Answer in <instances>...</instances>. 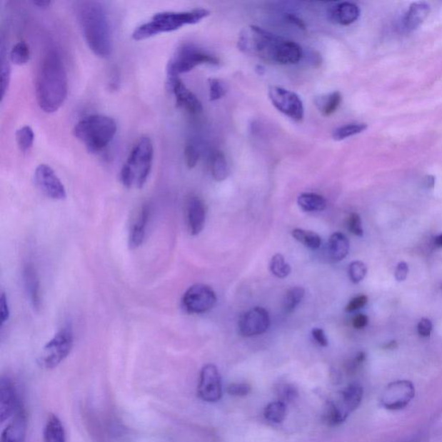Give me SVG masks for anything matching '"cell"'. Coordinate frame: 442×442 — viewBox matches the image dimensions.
Segmentation results:
<instances>
[{"mask_svg":"<svg viewBox=\"0 0 442 442\" xmlns=\"http://www.w3.org/2000/svg\"><path fill=\"white\" fill-rule=\"evenodd\" d=\"M35 134L32 128L29 126H24L16 132V144L19 150L24 153L31 150L34 144Z\"/></svg>","mask_w":442,"mask_h":442,"instance_id":"d6a6232c","label":"cell"},{"mask_svg":"<svg viewBox=\"0 0 442 442\" xmlns=\"http://www.w3.org/2000/svg\"><path fill=\"white\" fill-rule=\"evenodd\" d=\"M226 392L231 396L241 398V396H246L250 393L251 386L247 383H233L226 387Z\"/></svg>","mask_w":442,"mask_h":442,"instance_id":"b9f144b4","label":"cell"},{"mask_svg":"<svg viewBox=\"0 0 442 442\" xmlns=\"http://www.w3.org/2000/svg\"><path fill=\"white\" fill-rule=\"evenodd\" d=\"M9 304H8V300L5 293H2L1 296H0V321H1V325L6 323V322L9 320Z\"/></svg>","mask_w":442,"mask_h":442,"instance_id":"f6af8a7d","label":"cell"},{"mask_svg":"<svg viewBox=\"0 0 442 442\" xmlns=\"http://www.w3.org/2000/svg\"><path fill=\"white\" fill-rule=\"evenodd\" d=\"M210 169L214 179L222 181L227 179L230 174L229 164L221 151L214 152L210 161Z\"/></svg>","mask_w":442,"mask_h":442,"instance_id":"83f0119b","label":"cell"},{"mask_svg":"<svg viewBox=\"0 0 442 442\" xmlns=\"http://www.w3.org/2000/svg\"><path fill=\"white\" fill-rule=\"evenodd\" d=\"M20 406L21 403H19L14 382L9 378H2L0 382V421L4 423L10 419Z\"/></svg>","mask_w":442,"mask_h":442,"instance_id":"2e32d148","label":"cell"},{"mask_svg":"<svg viewBox=\"0 0 442 442\" xmlns=\"http://www.w3.org/2000/svg\"><path fill=\"white\" fill-rule=\"evenodd\" d=\"M368 317L367 316L363 315V313H358V315L355 316L353 319V326L354 328L356 329H363L365 328L367 325H368Z\"/></svg>","mask_w":442,"mask_h":442,"instance_id":"681fc988","label":"cell"},{"mask_svg":"<svg viewBox=\"0 0 442 442\" xmlns=\"http://www.w3.org/2000/svg\"><path fill=\"white\" fill-rule=\"evenodd\" d=\"M350 243L344 233H336L329 238L328 253L333 262H340L349 253Z\"/></svg>","mask_w":442,"mask_h":442,"instance_id":"cb8c5ba5","label":"cell"},{"mask_svg":"<svg viewBox=\"0 0 442 442\" xmlns=\"http://www.w3.org/2000/svg\"><path fill=\"white\" fill-rule=\"evenodd\" d=\"M34 180L41 191L51 199L63 201L67 197L64 185L49 165L43 164L36 167Z\"/></svg>","mask_w":442,"mask_h":442,"instance_id":"7c38bea8","label":"cell"},{"mask_svg":"<svg viewBox=\"0 0 442 442\" xmlns=\"http://www.w3.org/2000/svg\"><path fill=\"white\" fill-rule=\"evenodd\" d=\"M219 59L216 56L194 46L184 44L177 49L167 66V82L179 78V74L188 73L201 64L217 65Z\"/></svg>","mask_w":442,"mask_h":442,"instance_id":"52a82bcc","label":"cell"},{"mask_svg":"<svg viewBox=\"0 0 442 442\" xmlns=\"http://www.w3.org/2000/svg\"><path fill=\"white\" fill-rule=\"evenodd\" d=\"M30 57V48L26 42L16 43L10 52V60L16 65L26 64Z\"/></svg>","mask_w":442,"mask_h":442,"instance_id":"e575fe53","label":"cell"},{"mask_svg":"<svg viewBox=\"0 0 442 442\" xmlns=\"http://www.w3.org/2000/svg\"><path fill=\"white\" fill-rule=\"evenodd\" d=\"M416 388L408 380H396L386 387L379 404L388 411H400L407 407L415 398Z\"/></svg>","mask_w":442,"mask_h":442,"instance_id":"9c48e42d","label":"cell"},{"mask_svg":"<svg viewBox=\"0 0 442 442\" xmlns=\"http://www.w3.org/2000/svg\"><path fill=\"white\" fill-rule=\"evenodd\" d=\"M206 9L188 11H163L152 16L150 21L136 28L132 39L137 41L147 39L153 36L179 30L188 24H196L209 16Z\"/></svg>","mask_w":442,"mask_h":442,"instance_id":"3957f363","label":"cell"},{"mask_svg":"<svg viewBox=\"0 0 442 442\" xmlns=\"http://www.w3.org/2000/svg\"><path fill=\"white\" fill-rule=\"evenodd\" d=\"M270 315L266 308L255 307L239 317L238 332L243 337L261 336L270 328Z\"/></svg>","mask_w":442,"mask_h":442,"instance_id":"5bb4252c","label":"cell"},{"mask_svg":"<svg viewBox=\"0 0 442 442\" xmlns=\"http://www.w3.org/2000/svg\"><path fill=\"white\" fill-rule=\"evenodd\" d=\"M285 39L263 29L251 26L243 30L238 39L241 51L251 54L268 64H278Z\"/></svg>","mask_w":442,"mask_h":442,"instance_id":"8992f818","label":"cell"},{"mask_svg":"<svg viewBox=\"0 0 442 442\" xmlns=\"http://www.w3.org/2000/svg\"><path fill=\"white\" fill-rule=\"evenodd\" d=\"M408 274V266L406 262H400L395 271V278L398 282H403Z\"/></svg>","mask_w":442,"mask_h":442,"instance_id":"7dc6e473","label":"cell"},{"mask_svg":"<svg viewBox=\"0 0 442 442\" xmlns=\"http://www.w3.org/2000/svg\"><path fill=\"white\" fill-rule=\"evenodd\" d=\"M425 186L428 189L433 188V186H435V179H433V176H428L426 177V179H425Z\"/></svg>","mask_w":442,"mask_h":442,"instance_id":"f5cc1de1","label":"cell"},{"mask_svg":"<svg viewBox=\"0 0 442 442\" xmlns=\"http://www.w3.org/2000/svg\"><path fill=\"white\" fill-rule=\"evenodd\" d=\"M23 279L24 288L30 300L32 307L39 311L42 306V295H41V285L39 274L36 268L31 263L24 268Z\"/></svg>","mask_w":442,"mask_h":442,"instance_id":"7402d4cb","label":"cell"},{"mask_svg":"<svg viewBox=\"0 0 442 442\" xmlns=\"http://www.w3.org/2000/svg\"><path fill=\"white\" fill-rule=\"evenodd\" d=\"M0 76H1V99L6 96V93L9 86L11 79V66L9 59L6 56V51L4 42L1 44V66H0Z\"/></svg>","mask_w":442,"mask_h":442,"instance_id":"836d02e7","label":"cell"},{"mask_svg":"<svg viewBox=\"0 0 442 442\" xmlns=\"http://www.w3.org/2000/svg\"><path fill=\"white\" fill-rule=\"evenodd\" d=\"M151 214V206L147 204L140 206L137 214H136L131 223L129 238H128V243H129L131 249H137L144 243Z\"/></svg>","mask_w":442,"mask_h":442,"instance_id":"e0dca14e","label":"cell"},{"mask_svg":"<svg viewBox=\"0 0 442 442\" xmlns=\"http://www.w3.org/2000/svg\"><path fill=\"white\" fill-rule=\"evenodd\" d=\"M73 132L89 151L100 152L113 141L117 132V124L106 115H89L77 122Z\"/></svg>","mask_w":442,"mask_h":442,"instance_id":"5b68a950","label":"cell"},{"mask_svg":"<svg viewBox=\"0 0 442 442\" xmlns=\"http://www.w3.org/2000/svg\"><path fill=\"white\" fill-rule=\"evenodd\" d=\"M366 361V354L365 353H359L356 357L353 358V361H351L348 363V369L349 371H353L355 369H357L361 363Z\"/></svg>","mask_w":442,"mask_h":442,"instance_id":"f907efd6","label":"cell"},{"mask_svg":"<svg viewBox=\"0 0 442 442\" xmlns=\"http://www.w3.org/2000/svg\"><path fill=\"white\" fill-rule=\"evenodd\" d=\"M323 421L328 426H338V425H341L345 421L336 404L333 402H328V404H326L323 415Z\"/></svg>","mask_w":442,"mask_h":442,"instance_id":"8d00e7d4","label":"cell"},{"mask_svg":"<svg viewBox=\"0 0 442 442\" xmlns=\"http://www.w3.org/2000/svg\"><path fill=\"white\" fill-rule=\"evenodd\" d=\"M312 336L317 344L321 346H326L328 345V340L326 338L324 330L321 328H313L312 330Z\"/></svg>","mask_w":442,"mask_h":442,"instance_id":"c3c4849f","label":"cell"},{"mask_svg":"<svg viewBox=\"0 0 442 442\" xmlns=\"http://www.w3.org/2000/svg\"><path fill=\"white\" fill-rule=\"evenodd\" d=\"M431 14V6L425 2L412 4L403 19V26L408 31L416 30Z\"/></svg>","mask_w":442,"mask_h":442,"instance_id":"603a6c76","label":"cell"},{"mask_svg":"<svg viewBox=\"0 0 442 442\" xmlns=\"http://www.w3.org/2000/svg\"><path fill=\"white\" fill-rule=\"evenodd\" d=\"M154 146L150 138L144 136L132 147L121 171V181L128 189H141L151 174Z\"/></svg>","mask_w":442,"mask_h":442,"instance_id":"277c9868","label":"cell"},{"mask_svg":"<svg viewBox=\"0 0 442 442\" xmlns=\"http://www.w3.org/2000/svg\"><path fill=\"white\" fill-rule=\"evenodd\" d=\"M292 236L309 249L316 250L321 246V237L311 231L296 228L292 231Z\"/></svg>","mask_w":442,"mask_h":442,"instance_id":"f1b7e54d","label":"cell"},{"mask_svg":"<svg viewBox=\"0 0 442 442\" xmlns=\"http://www.w3.org/2000/svg\"><path fill=\"white\" fill-rule=\"evenodd\" d=\"M359 16H361V9L354 3H336L328 9L329 19L340 26H350L357 21Z\"/></svg>","mask_w":442,"mask_h":442,"instance_id":"44dd1931","label":"cell"},{"mask_svg":"<svg viewBox=\"0 0 442 442\" xmlns=\"http://www.w3.org/2000/svg\"><path fill=\"white\" fill-rule=\"evenodd\" d=\"M69 81L67 72L59 53L48 51L41 61L36 78L37 104L44 113L59 111L67 99Z\"/></svg>","mask_w":442,"mask_h":442,"instance_id":"6da1fadb","label":"cell"},{"mask_svg":"<svg viewBox=\"0 0 442 442\" xmlns=\"http://www.w3.org/2000/svg\"><path fill=\"white\" fill-rule=\"evenodd\" d=\"M44 442H66V433L59 417L49 414L44 431Z\"/></svg>","mask_w":442,"mask_h":442,"instance_id":"d4e9b609","label":"cell"},{"mask_svg":"<svg viewBox=\"0 0 442 442\" xmlns=\"http://www.w3.org/2000/svg\"><path fill=\"white\" fill-rule=\"evenodd\" d=\"M297 204L301 209L308 213L320 212L326 206L325 198L315 193L301 194L297 199Z\"/></svg>","mask_w":442,"mask_h":442,"instance_id":"4316f807","label":"cell"},{"mask_svg":"<svg viewBox=\"0 0 442 442\" xmlns=\"http://www.w3.org/2000/svg\"><path fill=\"white\" fill-rule=\"evenodd\" d=\"M348 227L351 233L356 235L358 237H362L363 235V230L362 227V221L361 216L356 213L350 214L348 221Z\"/></svg>","mask_w":442,"mask_h":442,"instance_id":"7bdbcfd3","label":"cell"},{"mask_svg":"<svg viewBox=\"0 0 442 442\" xmlns=\"http://www.w3.org/2000/svg\"><path fill=\"white\" fill-rule=\"evenodd\" d=\"M209 99L211 101L221 100L226 94L224 82L219 79H209Z\"/></svg>","mask_w":442,"mask_h":442,"instance_id":"f35d334b","label":"cell"},{"mask_svg":"<svg viewBox=\"0 0 442 442\" xmlns=\"http://www.w3.org/2000/svg\"><path fill=\"white\" fill-rule=\"evenodd\" d=\"M168 88L176 97V106L191 114H199L204 110L196 95L189 90L180 78L167 82Z\"/></svg>","mask_w":442,"mask_h":442,"instance_id":"9a60e30c","label":"cell"},{"mask_svg":"<svg viewBox=\"0 0 442 442\" xmlns=\"http://www.w3.org/2000/svg\"><path fill=\"white\" fill-rule=\"evenodd\" d=\"M80 24L86 44L95 55L106 59L113 51V32L109 15L102 4L80 3L78 8Z\"/></svg>","mask_w":442,"mask_h":442,"instance_id":"7a4b0ae2","label":"cell"},{"mask_svg":"<svg viewBox=\"0 0 442 442\" xmlns=\"http://www.w3.org/2000/svg\"><path fill=\"white\" fill-rule=\"evenodd\" d=\"M278 395L279 401L284 403L292 402L298 396V392L291 384H283L278 387Z\"/></svg>","mask_w":442,"mask_h":442,"instance_id":"ab89813d","label":"cell"},{"mask_svg":"<svg viewBox=\"0 0 442 442\" xmlns=\"http://www.w3.org/2000/svg\"><path fill=\"white\" fill-rule=\"evenodd\" d=\"M198 396L208 403H216L222 396L221 378L220 371L213 363L204 366L200 373Z\"/></svg>","mask_w":442,"mask_h":442,"instance_id":"4fadbf2b","label":"cell"},{"mask_svg":"<svg viewBox=\"0 0 442 442\" xmlns=\"http://www.w3.org/2000/svg\"><path fill=\"white\" fill-rule=\"evenodd\" d=\"M305 290L301 287H293L285 294L283 303L285 313H291L295 311L304 298Z\"/></svg>","mask_w":442,"mask_h":442,"instance_id":"4dcf8cb0","label":"cell"},{"mask_svg":"<svg viewBox=\"0 0 442 442\" xmlns=\"http://www.w3.org/2000/svg\"><path fill=\"white\" fill-rule=\"evenodd\" d=\"M435 243L437 247L442 248V233L435 238Z\"/></svg>","mask_w":442,"mask_h":442,"instance_id":"9f6ffc18","label":"cell"},{"mask_svg":"<svg viewBox=\"0 0 442 442\" xmlns=\"http://www.w3.org/2000/svg\"><path fill=\"white\" fill-rule=\"evenodd\" d=\"M186 214L189 233L196 236L204 228L206 214L204 202L198 196H190L186 205Z\"/></svg>","mask_w":442,"mask_h":442,"instance_id":"ac0fdd59","label":"cell"},{"mask_svg":"<svg viewBox=\"0 0 442 442\" xmlns=\"http://www.w3.org/2000/svg\"><path fill=\"white\" fill-rule=\"evenodd\" d=\"M367 301H368V297L365 295L354 297V298L351 300L349 303L346 305L345 311L349 313L358 311V309L365 307L367 304Z\"/></svg>","mask_w":442,"mask_h":442,"instance_id":"ee69618b","label":"cell"},{"mask_svg":"<svg viewBox=\"0 0 442 442\" xmlns=\"http://www.w3.org/2000/svg\"><path fill=\"white\" fill-rule=\"evenodd\" d=\"M396 348H398V344H396V341H391L384 346L386 349H395Z\"/></svg>","mask_w":442,"mask_h":442,"instance_id":"11a10c76","label":"cell"},{"mask_svg":"<svg viewBox=\"0 0 442 442\" xmlns=\"http://www.w3.org/2000/svg\"><path fill=\"white\" fill-rule=\"evenodd\" d=\"M271 273L278 278H287L291 274V267L285 261L282 254H276L272 257L270 263Z\"/></svg>","mask_w":442,"mask_h":442,"instance_id":"d590c367","label":"cell"},{"mask_svg":"<svg viewBox=\"0 0 442 442\" xmlns=\"http://www.w3.org/2000/svg\"><path fill=\"white\" fill-rule=\"evenodd\" d=\"M34 5L41 8H47L51 5V1H36Z\"/></svg>","mask_w":442,"mask_h":442,"instance_id":"db71d44e","label":"cell"},{"mask_svg":"<svg viewBox=\"0 0 442 442\" xmlns=\"http://www.w3.org/2000/svg\"><path fill=\"white\" fill-rule=\"evenodd\" d=\"M342 96L340 92H333L316 99V105L325 117L331 116L340 107Z\"/></svg>","mask_w":442,"mask_h":442,"instance_id":"484cf974","label":"cell"},{"mask_svg":"<svg viewBox=\"0 0 442 442\" xmlns=\"http://www.w3.org/2000/svg\"><path fill=\"white\" fill-rule=\"evenodd\" d=\"M287 408L286 403L276 401L268 403L264 408L263 415L266 419L274 423H280L284 421L286 417Z\"/></svg>","mask_w":442,"mask_h":442,"instance_id":"f546056e","label":"cell"},{"mask_svg":"<svg viewBox=\"0 0 442 442\" xmlns=\"http://www.w3.org/2000/svg\"><path fill=\"white\" fill-rule=\"evenodd\" d=\"M184 159L186 165L189 169H193L196 166L198 161L200 159V153L196 147L193 144H187L184 149Z\"/></svg>","mask_w":442,"mask_h":442,"instance_id":"60d3db41","label":"cell"},{"mask_svg":"<svg viewBox=\"0 0 442 442\" xmlns=\"http://www.w3.org/2000/svg\"><path fill=\"white\" fill-rule=\"evenodd\" d=\"M367 267L361 261H353L350 263L348 268L349 278L353 283H361L366 278Z\"/></svg>","mask_w":442,"mask_h":442,"instance_id":"74e56055","label":"cell"},{"mask_svg":"<svg viewBox=\"0 0 442 442\" xmlns=\"http://www.w3.org/2000/svg\"><path fill=\"white\" fill-rule=\"evenodd\" d=\"M27 431V416L21 403L9 424L4 429L0 442H24Z\"/></svg>","mask_w":442,"mask_h":442,"instance_id":"d6986e66","label":"cell"},{"mask_svg":"<svg viewBox=\"0 0 442 442\" xmlns=\"http://www.w3.org/2000/svg\"><path fill=\"white\" fill-rule=\"evenodd\" d=\"M286 19L288 22L295 24V26H298L300 29H305V24L303 20H301L298 16L294 14H287Z\"/></svg>","mask_w":442,"mask_h":442,"instance_id":"816d5d0a","label":"cell"},{"mask_svg":"<svg viewBox=\"0 0 442 442\" xmlns=\"http://www.w3.org/2000/svg\"><path fill=\"white\" fill-rule=\"evenodd\" d=\"M268 98L280 113H282L296 122L301 123L304 119L303 101L296 93L280 86H271L268 89Z\"/></svg>","mask_w":442,"mask_h":442,"instance_id":"30bf717a","label":"cell"},{"mask_svg":"<svg viewBox=\"0 0 442 442\" xmlns=\"http://www.w3.org/2000/svg\"><path fill=\"white\" fill-rule=\"evenodd\" d=\"M363 396V388L358 383H351L341 391L340 402L336 404L345 421L361 406Z\"/></svg>","mask_w":442,"mask_h":442,"instance_id":"ffe728a7","label":"cell"},{"mask_svg":"<svg viewBox=\"0 0 442 442\" xmlns=\"http://www.w3.org/2000/svg\"><path fill=\"white\" fill-rule=\"evenodd\" d=\"M74 346V333L68 328L61 329L44 346L39 358L41 366L51 370L69 356Z\"/></svg>","mask_w":442,"mask_h":442,"instance_id":"ba28073f","label":"cell"},{"mask_svg":"<svg viewBox=\"0 0 442 442\" xmlns=\"http://www.w3.org/2000/svg\"><path fill=\"white\" fill-rule=\"evenodd\" d=\"M433 329V325L431 320L427 318H423L419 321L418 326H417V330L421 337L431 336Z\"/></svg>","mask_w":442,"mask_h":442,"instance_id":"bcb514c9","label":"cell"},{"mask_svg":"<svg viewBox=\"0 0 442 442\" xmlns=\"http://www.w3.org/2000/svg\"><path fill=\"white\" fill-rule=\"evenodd\" d=\"M216 292L209 285L197 283L184 293L181 304L189 313H204L211 311L216 304Z\"/></svg>","mask_w":442,"mask_h":442,"instance_id":"8fae6325","label":"cell"},{"mask_svg":"<svg viewBox=\"0 0 442 442\" xmlns=\"http://www.w3.org/2000/svg\"><path fill=\"white\" fill-rule=\"evenodd\" d=\"M366 129V124H348V125L338 127L337 129L334 130L333 132V139L336 140V141H341V140L361 134V132L365 131Z\"/></svg>","mask_w":442,"mask_h":442,"instance_id":"1f68e13d","label":"cell"}]
</instances>
